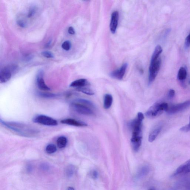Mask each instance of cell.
<instances>
[{"mask_svg": "<svg viewBox=\"0 0 190 190\" xmlns=\"http://www.w3.org/2000/svg\"><path fill=\"white\" fill-rule=\"evenodd\" d=\"M0 122L5 127L23 137H35L39 132L38 129L27 124L14 122H6L1 119Z\"/></svg>", "mask_w": 190, "mask_h": 190, "instance_id": "obj_1", "label": "cell"}, {"mask_svg": "<svg viewBox=\"0 0 190 190\" xmlns=\"http://www.w3.org/2000/svg\"><path fill=\"white\" fill-rule=\"evenodd\" d=\"M71 106L74 111L81 115H91L94 114L95 107L89 100L78 98L71 104Z\"/></svg>", "mask_w": 190, "mask_h": 190, "instance_id": "obj_2", "label": "cell"}, {"mask_svg": "<svg viewBox=\"0 0 190 190\" xmlns=\"http://www.w3.org/2000/svg\"><path fill=\"white\" fill-rule=\"evenodd\" d=\"M144 115L141 112L137 114V118L130 122V127L132 130V139L142 138V125Z\"/></svg>", "mask_w": 190, "mask_h": 190, "instance_id": "obj_3", "label": "cell"}, {"mask_svg": "<svg viewBox=\"0 0 190 190\" xmlns=\"http://www.w3.org/2000/svg\"><path fill=\"white\" fill-rule=\"evenodd\" d=\"M168 108V105L166 103H156L148 109L145 115L148 118H155L161 115L163 111H166Z\"/></svg>", "mask_w": 190, "mask_h": 190, "instance_id": "obj_4", "label": "cell"}, {"mask_svg": "<svg viewBox=\"0 0 190 190\" xmlns=\"http://www.w3.org/2000/svg\"><path fill=\"white\" fill-rule=\"evenodd\" d=\"M18 67L15 65H11L5 67L0 71V82L5 83L11 79L12 74L16 71Z\"/></svg>", "mask_w": 190, "mask_h": 190, "instance_id": "obj_5", "label": "cell"}, {"mask_svg": "<svg viewBox=\"0 0 190 190\" xmlns=\"http://www.w3.org/2000/svg\"><path fill=\"white\" fill-rule=\"evenodd\" d=\"M161 61L160 58L154 63H150L148 76V84L151 85L155 80L160 69Z\"/></svg>", "mask_w": 190, "mask_h": 190, "instance_id": "obj_6", "label": "cell"}, {"mask_svg": "<svg viewBox=\"0 0 190 190\" xmlns=\"http://www.w3.org/2000/svg\"><path fill=\"white\" fill-rule=\"evenodd\" d=\"M33 121L35 123L47 126H56L58 122L52 117L44 115H39L35 117Z\"/></svg>", "mask_w": 190, "mask_h": 190, "instance_id": "obj_7", "label": "cell"}, {"mask_svg": "<svg viewBox=\"0 0 190 190\" xmlns=\"http://www.w3.org/2000/svg\"><path fill=\"white\" fill-rule=\"evenodd\" d=\"M190 107V100L186 101L179 104L174 105L168 108L167 113L169 115H172L182 111Z\"/></svg>", "mask_w": 190, "mask_h": 190, "instance_id": "obj_8", "label": "cell"}, {"mask_svg": "<svg viewBox=\"0 0 190 190\" xmlns=\"http://www.w3.org/2000/svg\"><path fill=\"white\" fill-rule=\"evenodd\" d=\"M44 72L42 70H39L38 71L36 77V82L39 89L42 90L49 91V87L46 85L44 79Z\"/></svg>", "mask_w": 190, "mask_h": 190, "instance_id": "obj_9", "label": "cell"}, {"mask_svg": "<svg viewBox=\"0 0 190 190\" xmlns=\"http://www.w3.org/2000/svg\"><path fill=\"white\" fill-rule=\"evenodd\" d=\"M127 67L128 64L124 63L120 68L111 72L110 74V77L119 80H122L125 75Z\"/></svg>", "mask_w": 190, "mask_h": 190, "instance_id": "obj_10", "label": "cell"}, {"mask_svg": "<svg viewBox=\"0 0 190 190\" xmlns=\"http://www.w3.org/2000/svg\"><path fill=\"white\" fill-rule=\"evenodd\" d=\"M189 173H190V159L185 162L178 167L173 176L182 175Z\"/></svg>", "mask_w": 190, "mask_h": 190, "instance_id": "obj_11", "label": "cell"}, {"mask_svg": "<svg viewBox=\"0 0 190 190\" xmlns=\"http://www.w3.org/2000/svg\"><path fill=\"white\" fill-rule=\"evenodd\" d=\"M119 13L118 11L113 12L111 15L110 25V30L112 34H115L118 26Z\"/></svg>", "mask_w": 190, "mask_h": 190, "instance_id": "obj_12", "label": "cell"}, {"mask_svg": "<svg viewBox=\"0 0 190 190\" xmlns=\"http://www.w3.org/2000/svg\"><path fill=\"white\" fill-rule=\"evenodd\" d=\"M61 122L63 124L76 127H86L88 125L85 122L73 119H64L61 121Z\"/></svg>", "mask_w": 190, "mask_h": 190, "instance_id": "obj_13", "label": "cell"}, {"mask_svg": "<svg viewBox=\"0 0 190 190\" xmlns=\"http://www.w3.org/2000/svg\"><path fill=\"white\" fill-rule=\"evenodd\" d=\"M90 83L86 79H80L74 81L71 83L70 85V87L75 88L76 89L82 88L89 86Z\"/></svg>", "mask_w": 190, "mask_h": 190, "instance_id": "obj_14", "label": "cell"}, {"mask_svg": "<svg viewBox=\"0 0 190 190\" xmlns=\"http://www.w3.org/2000/svg\"><path fill=\"white\" fill-rule=\"evenodd\" d=\"M162 51H163V49L161 46L160 45H158L156 46L152 56L151 63H154L158 59L159 56L161 54Z\"/></svg>", "mask_w": 190, "mask_h": 190, "instance_id": "obj_15", "label": "cell"}, {"mask_svg": "<svg viewBox=\"0 0 190 190\" xmlns=\"http://www.w3.org/2000/svg\"><path fill=\"white\" fill-rule=\"evenodd\" d=\"M162 126H159L152 131L148 136V141L150 142H153L156 139L157 136L160 133L162 130Z\"/></svg>", "mask_w": 190, "mask_h": 190, "instance_id": "obj_16", "label": "cell"}, {"mask_svg": "<svg viewBox=\"0 0 190 190\" xmlns=\"http://www.w3.org/2000/svg\"><path fill=\"white\" fill-rule=\"evenodd\" d=\"M113 98L111 94H107L104 98V107L106 109L110 108L113 103Z\"/></svg>", "mask_w": 190, "mask_h": 190, "instance_id": "obj_17", "label": "cell"}, {"mask_svg": "<svg viewBox=\"0 0 190 190\" xmlns=\"http://www.w3.org/2000/svg\"><path fill=\"white\" fill-rule=\"evenodd\" d=\"M150 168L147 166H144L140 169L137 172V177L138 178H141L145 177L149 173Z\"/></svg>", "mask_w": 190, "mask_h": 190, "instance_id": "obj_18", "label": "cell"}, {"mask_svg": "<svg viewBox=\"0 0 190 190\" xmlns=\"http://www.w3.org/2000/svg\"><path fill=\"white\" fill-rule=\"evenodd\" d=\"M67 143H68V140L65 136H60L57 140V145L59 148H65L67 146Z\"/></svg>", "mask_w": 190, "mask_h": 190, "instance_id": "obj_19", "label": "cell"}, {"mask_svg": "<svg viewBox=\"0 0 190 190\" xmlns=\"http://www.w3.org/2000/svg\"><path fill=\"white\" fill-rule=\"evenodd\" d=\"M187 72L186 69L183 67H181L179 69L177 74V79L179 81L183 82L185 80L187 77Z\"/></svg>", "mask_w": 190, "mask_h": 190, "instance_id": "obj_20", "label": "cell"}, {"mask_svg": "<svg viewBox=\"0 0 190 190\" xmlns=\"http://www.w3.org/2000/svg\"><path fill=\"white\" fill-rule=\"evenodd\" d=\"M76 89L77 91H80V92L83 93L84 94L90 95V96H92V95L94 94V93L92 90L86 87L79 88V89Z\"/></svg>", "mask_w": 190, "mask_h": 190, "instance_id": "obj_21", "label": "cell"}, {"mask_svg": "<svg viewBox=\"0 0 190 190\" xmlns=\"http://www.w3.org/2000/svg\"><path fill=\"white\" fill-rule=\"evenodd\" d=\"M57 151V146L55 144H50L46 148V151L48 154H53L56 152Z\"/></svg>", "mask_w": 190, "mask_h": 190, "instance_id": "obj_22", "label": "cell"}, {"mask_svg": "<svg viewBox=\"0 0 190 190\" xmlns=\"http://www.w3.org/2000/svg\"><path fill=\"white\" fill-rule=\"evenodd\" d=\"M38 94L41 97L45 98H52L57 96V95L53 93L39 92Z\"/></svg>", "mask_w": 190, "mask_h": 190, "instance_id": "obj_23", "label": "cell"}, {"mask_svg": "<svg viewBox=\"0 0 190 190\" xmlns=\"http://www.w3.org/2000/svg\"><path fill=\"white\" fill-rule=\"evenodd\" d=\"M74 172V168L72 165L67 166L65 169V173L68 177H70L73 176Z\"/></svg>", "mask_w": 190, "mask_h": 190, "instance_id": "obj_24", "label": "cell"}, {"mask_svg": "<svg viewBox=\"0 0 190 190\" xmlns=\"http://www.w3.org/2000/svg\"><path fill=\"white\" fill-rule=\"evenodd\" d=\"M71 44L70 41H66L64 42L62 44V47L65 51L70 50L71 48Z\"/></svg>", "mask_w": 190, "mask_h": 190, "instance_id": "obj_25", "label": "cell"}, {"mask_svg": "<svg viewBox=\"0 0 190 190\" xmlns=\"http://www.w3.org/2000/svg\"><path fill=\"white\" fill-rule=\"evenodd\" d=\"M41 55L46 58H53L54 57V55L53 53L48 51H44L41 53Z\"/></svg>", "mask_w": 190, "mask_h": 190, "instance_id": "obj_26", "label": "cell"}, {"mask_svg": "<svg viewBox=\"0 0 190 190\" xmlns=\"http://www.w3.org/2000/svg\"><path fill=\"white\" fill-rule=\"evenodd\" d=\"M36 11V8L35 7L32 6L29 10L28 14H27V17L28 18H31L35 14Z\"/></svg>", "mask_w": 190, "mask_h": 190, "instance_id": "obj_27", "label": "cell"}, {"mask_svg": "<svg viewBox=\"0 0 190 190\" xmlns=\"http://www.w3.org/2000/svg\"><path fill=\"white\" fill-rule=\"evenodd\" d=\"M17 24L19 26L22 27H26L27 24L25 20L22 19H19L17 20Z\"/></svg>", "mask_w": 190, "mask_h": 190, "instance_id": "obj_28", "label": "cell"}, {"mask_svg": "<svg viewBox=\"0 0 190 190\" xmlns=\"http://www.w3.org/2000/svg\"><path fill=\"white\" fill-rule=\"evenodd\" d=\"M185 47L187 49L190 46V33L186 37L185 41Z\"/></svg>", "mask_w": 190, "mask_h": 190, "instance_id": "obj_29", "label": "cell"}, {"mask_svg": "<svg viewBox=\"0 0 190 190\" xmlns=\"http://www.w3.org/2000/svg\"><path fill=\"white\" fill-rule=\"evenodd\" d=\"M40 167L42 170L46 171L49 170V166L47 163H42L40 165Z\"/></svg>", "mask_w": 190, "mask_h": 190, "instance_id": "obj_30", "label": "cell"}, {"mask_svg": "<svg viewBox=\"0 0 190 190\" xmlns=\"http://www.w3.org/2000/svg\"><path fill=\"white\" fill-rule=\"evenodd\" d=\"M180 130L182 131V132H189L190 131V121H189V124L181 128Z\"/></svg>", "mask_w": 190, "mask_h": 190, "instance_id": "obj_31", "label": "cell"}, {"mask_svg": "<svg viewBox=\"0 0 190 190\" xmlns=\"http://www.w3.org/2000/svg\"><path fill=\"white\" fill-rule=\"evenodd\" d=\"M175 95V91L174 90L171 89L169 90L168 93V96L169 98H172L174 97Z\"/></svg>", "mask_w": 190, "mask_h": 190, "instance_id": "obj_32", "label": "cell"}, {"mask_svg": "<svg viewBox=\"0 0 190 190\" xmlns=\"http://www.w3.org/2000/svg\"><path fill=\"white\" fill-rule=\"evenodd\" d=\"M91 177L93 179H96L98 177V174L97 171L96 170H93L92 174H91Z\"/></svg>", "mask_w": 190, "mask_h": 190, "instance_id": "obj_33", "label": "cell"}, {"mask_svg": "<svg viewBox=\"0 0 190 190\" xmlns=\"http://www.w3.org/2000/svg\"><path fill=\"white\" fill-rule=\"evenodd\" d=\"M68 32L69 34L71 35H74L75 34V31L73 27H69L68 29Z\"/></svg>", "mask_w": 190, "mask_h": 190, "instance_id": "obj_34", "label": "cell"}, {"mask_svg": "<svg viewBox=\"0 0 190 190\" xmlns=\"http://www.w3.org/2000/svg\"><path fill=\"white\" fill-rule=\"evenodd\" d=\"M27 170L28 172H31L32 170V166L31 165H28L27 166Z\"/></svg>", "mask_w": 190, "mask_h": 190, "instance_id": "obj_35", "label": "cell"}, {"mask_svg": "<svg viewBox=\"0 0 190 190\" xmlns=\"http://www.w3.org/2000/svg\"><path fill=\"white\" fill-rule=\"evenodd\" d=\"M32 58V56H28L25 57V60L26 61H30V60H31Z\"/></svg>", "mask_w": 190, "mask_h": 190, "instance_id": "obj_36", "label": "cell"}, {"mask_svg": "<svg viewBox=\"0 0 190 190\" xmlns=\"http://www.w3.org/2000/svg\"><path fill=\"white\" fill-rule=\"evenodd\" d=\"M52 42V40L51 39H50L49 41H48V42L47 43L46 45V48L49 47L51 44V43Z\"/></svg>", "mask_w": 190, "mask_h": 190, "instance_id": "obj_37", "label": "cell"}, {"mask_svg": "<svg viewBox=\"0 0 190 190\" xmlns=\"http://www.w3.org/2000/svg\"><path fill=\"white\" fill-rule=\"evenodd\" d=\"M68 190H75L73 188L70 187L68 188Z\"/></svg>", "mask_w": 190, "mask_h": 190, "instance_id": "obj_38", "label": "cell"}, {"mask_svg": "<svg viewBox=\"0 0 190 190\" xmlns=\"http://www.w3.org/2000/svg\"><path fill=\"white\" fill-rule=\"evenodd\" d=\"M148 190H156V189H155V188H151V189H150Z\"/></svg>", "mask_w": 190, "mask_h": 190, "instance_id": "obj_39", "label": "cell"}, {"mask_svg": "<svg viewBox=\"0 0 190 190\" xmlns=\"http://www.w3.org/2000/svg\"><path fill=\"white\" fill-rule=\"evenodd\" d=\"M189 84L190 85V80H189Z\"/></svg>", "mask_w": 190, "mask_h": 190, "instance_id": "obj_40", "label": "cell"}, {"mask_svg": "<svg viewBox=\"0 0 190 190\" xmlns=\"http://www.w3.org/2000/svg\"></svg>", "mask_w": 190, "mask_h": 190, "instance_id": "obj_41", "label": "cell"}]
</instances>
